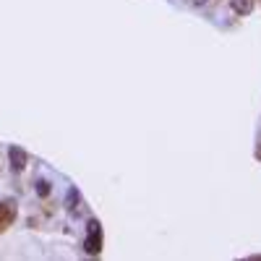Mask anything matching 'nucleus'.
Wrapping results in <instances>:
<instances>
[{
  "label": "nucleus",
  "instance_id": "f257e3e1",
  "mask_svg": "<svg viewBox=\"0 0 261 261\" xmlns=\"http://www.w3.org/2000/svg\"><path fill=\"white\" fill-rule=\"evenodd\" d=\"M84 248H86V253H92V256H97V253L102 251V225H99L97 220L89 222V232H86Z\"/></svg>",
  "mask_w": 261,
  "mask_h": 261
},
{
  "label": "nucleus",
  "instance_id": "f03ea898",
  "mask_svg": "<svg viewBox=\"0 0 261 261\" xmlns=\"http://www.w3.org/2000/svg\"><path fill=\"white\" fill-rule=\"evenodd\" d=\"M8 157H11V167H13L16 172L27 167V151H24V149L11 146V149H8Z\"/></svg>",
  "mask_w": 261,
  "mask_h": 261
},
{
  "label": "nucleus",
  "instance_id": "7ed1b4c3",
  "mask_svg": "<svg viewBox=\"0 0 261 261\" xmlns=\"http://www.w3.org/2000/svg\"><path fill=\"white\" fill-rule=\"evenodd\" d=\"M13 217H16L13 204H0V232H3V230L13 222Z\"/></svg>",
  "mask_w": 261,
  "mask_h": 261
},
{
  "label": "nucleus",
  "instance_id": "20e7f679",
  "mask_svg": "<svg viewBox=\"0 0 261 261\" xmlns=\"http://www.w3.org/2000/svg\"><path fill=\"white\" fill-rule=\"evenodd\" d=\"M232 3V8H235V13H251V8H253V0H230Z\"/></svg>",
  "mask_w": 261,
  "mask_h": 261
},
{
  "label": "nucleus",
  "instance_id": "39448f33",
  "mask_svg": "<svg viewBox=\"0 0 261 261\" xmlns=\"http://www.w3.org/2000/svg\"><path fill=\"white\" fill-rule=\"evenodd\" d=\"M37 193H39V196H47V193H50V183H47V180H39V183H37Z\"/></svg>",
  "mask_w": 261,
  "mask_h": 261
},
{
  "label": "nucleus",
  "instance_id": "423d86ee",
  "mask_svg": "<svg viewBox=\"0 0 261 261\" xmlns=\"http://www.w3.org/2000/svg\"><path fill=\"white\" fill-rule=\"evenodd\" d=\"M196 3H199V6H201V3H206V0H196Z\"/></svg>",
  "mask_w": 261,
  "mask_h": 261
}]
</instances>
